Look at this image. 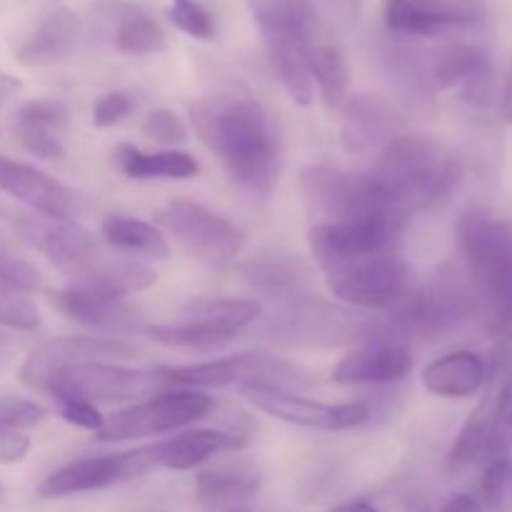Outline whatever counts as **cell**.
Returning <instances> with one entry per match:
<instances>
[{"label":"cell","mask_w":512,"mask_h":512,"mask_svg":"<svg viewBox=\"0 0 512 512\" xmlns=\"http://www.w3.org/2000/svg\"><path fill=\"white\" fill-rule=\"evenodd\" d=\"M155 468L153 445L128 450L118 455H93L63 465L38 485L40 498H68V495L93 493L145 475Z\"/></svg>","instance_id":"5bb4252c"},{"label":"cell","mask_w":512,"mask_h":512,"mask_svg":"<svg viewBox=\"0 0 512 512\" xmlns=\"http://www.w3.org/2000/svg\"><path fill=\"white\" fill-rule=\"evenodd\" d=\"M440 512H485L483 503L478 498L468 493H455L445 500V505L440 508Z\"/></svg>","instance_id":"816d5d0a"},{"label":"cell","mask_w":512,"mask_h":512,"mask_svg":"<svg viewBox=\"0 0 512 512\" xmlns=\"http://www.w3.org/2000/svg\"><path fill=\"white\" fill-rule=\"evenodd\" d=\"M43 288V275L33 263L0 250V295L3 298H23Z\"/></svg>","instance_id":"74e56055"},{"label":"cell","mask_w":512,"mask_h":512,"mask_svg":"<svg viewBox=\"0 0 512 512\" xmlns=\"http://www.w3.org/2000/svg\"><path fill=\"white\" fill-rule=\"evenodd\" d=\"M423 385L430 395L448 400L473 398L485 388L488 380V363L478 353L470 350H455L443 355L423 368Z\"/></svg>","instance_id":"83f0119b"},{"label":"cell","mask_w":512,"mask_h":512,"mask_svg":"<svg viewBox=\"0 0 512 512\" xmlns=\"http://www.w3.org/2000/svg\"><path fill=\"white\" fill-rule=\"evenodd\" d=\"M245 445L243 435L223 433V430H188L175 438L160 440L153 445L155 465L168 470H193L225 450H240Z\"/></svg>","instance_id":"f546056e"},{"label":"cell","mask_w":512,"mask_h":512,"mask_svg":"<svg viewBox=\"0 0 512 512\" xmlns=\"http://www.w3.org/2000/svg\"><path fill=\"white\" fill-rule=\"evenodd\" d=\"M488 375L495 380V408L485 460L510 455L512 450V348L508 343H500L493 350Z\"/></svg>","instance_id":"d590c367"},{"label":"cell","mask_w":512,"mask_h":512,"mask_svg":"<svg viewBox=\"0 0 512 512\" xmlns=\"http://www.w3.org/2000/svg\"><path fill=\"white\" fill-rule=\"evenodd\" d=\"M333 512H378V508L370 500H350V503L340 505Z\"/></svg>","instance_id":"11a10c76"},{"label":"cell","mask_w":512,"mask_h":512,"mask_svg":"<svg viewBox=\"0 0 512 512\" xmlns=\"http://www.w3.org/2000/svg\"><path fill=\"white\" fill-rule=\"evenodd\" d=\"M325 275L335 298L360 310L388 313L413 290V270L398 253L368 255Z\"/></svg>","instance_id":"8fae6325"},{"label":"cell","mask_w":512,"mask_h":512,"mask_svg":"<svg viewBox=\"0 0 512 512\" xmlns=\"http://www.w3.org/2000/svg\"><path fill=\"white\" fill-rule=\"evenodd\" d=\"M135 108V100L128 93H113L100 95L98 103L93 105V125L95 128H113L115 123H120L123 118H128Z\"/></svg>","instance_id":"bcb514c9"},{"label":"cell","mask_w":512,"mask_h":512,"mask_svg":"<svg viewBox=\"0 0 512 512\" xmlns=\"http://www.w3.org/2000/svg\"><path fill=\"white\" fill-rule=\"evenodd\" d=\"M243 512H270V510H255V508H248V510H243Z\"/></svg>","instance_id":"680465c9"},{"label":"cell","mask_w":512,"mask_h":512,"mask_svg":"<svg viewBox=\"0 0 512 512\" xmlns=\"http://www.w3.org/2000/svg\"><path fill=\"white\" fill-rule=\"evenodd\" d=\"M370 175L410 213L445 203L463 178V165L443 140L398 135L380 150Z\"/></svg>","instance_id":"7a4b0ae2"},{"label":"cell","mask_w":512,"mask_h":512,"mask_svg":"<svg viewBox=\"0 0 512 512\" xmlns=\"http://www.w3.org/2000/svg\"><path fill=\"white\" fill-rule=\"evenodd\" d=\"M240 393L258 410L283 420V423L298 425V428L338 433V430L360 428V425L370 420V405L365 400L328 405L320 403V400L303 398V395L293 393V390L278 388H245Z\"/></svg>","instance_id":"2e32d148"},{"label":"cell","mask_w":512,"mask_h":512,"mask_svg":"<svg viewBox=\"0 0 512 512\" xmlns=\"http://www.w3.org/2000/svg\"><path fill=\"white\" fill-rule=\"evenodd\" d=\"M15 135H18V143L23 145L30 155H38V158L48 160H58L65 155L63 135L50 133V130L25 128V125H15Z\"/></svg>","instance_id":"ee69618b"},{"label":"cell","mask_w":512,"mask_h":512,"mask_svg":"<svg viewBox=\"0 0 512 512\" xmlns=\"http://www.w3.org/2000/svg\"><path fill=\"white\" fill-rule=\"evenodd\" d=\"M213 410V398L195 390H165L148 400L128 405L108 415L100 428V440H135L163 435L205 418Z\"/></svg>","instance_id":"4fadbf2b"},{"label":"cell","mask_w":512,"mask_h":512,"mask_svg":"<svg viewBox=\"0 0 512 512\" xmlns=\"http://www.w3.org/2000/svg\"><path fill=\"white\" fill-rule=\"evenodd\" d=\"M68 120H70L68 105L53 98L28 100V103L20 105L18 113H15V125L50 130V133H58V135H63V130L68 128Z\"/></svg>","instance_id":"f35d334b"},{"label":"cell","mask_w":512,"mask_h":512,"mask_svg":"<svg viewBox=\"0 0 512 512\" xmlns=\"http://www.w3.org/2000/svg\"><path fill=\"white\" fill-rule=\"evenodd\" d=\"M408 512H433V510H430L425 503H413V505H410V508H408Z\"/></svg>","instance_id":"9f6ffc18"},{"label":"cell","mask_w":512,"mask_h":512,"mask_svg":"<svg viewBox=\"0 0 512 512\" xmlns=\"http://www.w3.org/2000/svg\"><path fill=\"white\" fill-rule=\"evenodd\" d=\"M260 483L263 475L255 460L233 458L200 470L195 478V498L205 512H243L260 493Z\"/></svg>","instance_id":"d4e9b609"},{"label":"cell","mask_w":512,"mask_h":512,"mask_svg":"<svg viewBox=\"0 0 512 512\" xmlns=\"http://www.w3.org/2000/svg\"><path fill=\"white\" fill-rule=\"evenodd\" d=\"M170 380L160 370L123 368L118 363H85L55 375L45 393L55 398H80L88 403H140L165 393Z\"/></svg>","instance_id":"30bf717a"},{"label":"cell","mask_w":512,"mask_h":512,"mask_svg":"<svg viewBox=\"0 0 512 512\" xmlns=\"http://www.w3.org/2000/svg\"><path fill=\"white\" fill-rule=\"evenodd\" d=\"M18 233L23 235L30 248L43 253L50 263L75 275L85 273L98 253L93 235L75 220L28 215V218L18 220Z\"/></svg>","instance_id":"44dd1931"},{"label":"cell","mask_w":512,"mask_h":512,"mask_svg":"<svg viewBox=\"0 0 512 512\" xmlns=\"http://www.w3.org/2000/svg\"><path fill=\"white\" fill-rule=\"evenodd\" d=\"M305 205L320 223L370 220L385 215H410L400 208L370 173H350L333 165H308L300 175Z\"/></svg>","instance_id":"5b68a950"},{"label":"cell","mask_w":512,"mask_h":512,"mask_svg":"<svg viewBox=\"0 0 512 512\" xmlns=\"http://www.w3.org/2000/svg\"><path fill=\"white\" fill-rule=\"evenodd\" d=\"M143 133L148 135L150 140L163 145H180L188 140V130H185L183 120L168 108L150 110L148 118L143 120Z\"/></svg>","instance_id":"7bdbcfd3"},{"label":"cell","mask_w":512,"mask_h":512,"mask_svg":"<svg viewBox=\"0 0 512 512\" xmlns=\"http://www.w3.org/2000/svg\"><path fill=\"white\" fill-rule=\"evenodd\" d=\"M458 248L465 273L480 298L495 300L512 293V225L480 210L458 220Z\"/></svg>","instance_id":"52a82bcc"},{"label":"cell","mask_w":512,"mask_h":512,"mask_svg":"<svg viewBox=\"0 0 512 512\" xmlns=\"http://www.w3.org/2000/svg\"><path fill=\"white\" fill-rule=\"evenodd\" d=\"M93 28L123 55H155L168 48L163 28L128 0H95L90 5Z\"/></svg>","instance_id":"7402d4cb"},{"label":"cell","mask_w":512,"mask_h":512,"mask_svg":"<svg viewBox=\"0 0 512 512\" xmlns=\"http://www.w3.org/2000/svg\"><path fill=\"white\" fill-rule=\"evenodd\" d=\"M265 48H268L270 65H273L288 98L295 105H303V108L313 105L315 83L308 63V35L305 38L270 40V43H265Z\"/></svg>","instance_id":"1f68e13d"},{"label":"cell","mask_w":512,"mask_h":512,"mask_svg":"<svg viewBox=\"0 0 512 512\" xmlns=\"http://www.w3.org/2000/svg\"><path fill=\"white\" fill-rule=\"evenodd\" d=\"M403 125V115L390 100L373 93L353 95L343 103L340 145L353 158H370L403 135Z\"/></svg>","instance_id":"ac0fdd59"},{"label":"cell","mask_w":512,"mask_h":512,"mask_svg":"<svg viewBox=\"0 0 512 512\" xmlns=\"http://www.w3.org/2000/svg\"><path fill=\"white\" fill-rule=\"evenodd\" d=\"M135 355L133 345L115 338H90V335H65L50 338L35 345L25 363L20 365V383L33 390H43L45 385L63 370L85 363H113L128 360Z\"/></svg>","instance_id":"9a60e30c"},{"label":"cell","mask_w":512,"mask_h":512,"mask_svg":"<svg viewBox=\"0 0 512 512\" xmlns=\"http://www.w3.org/2000/svg\"><path fill=\"white\" fill-rule=\"evenodd\" d=\"M48 300L55 310L68 315L70 320L105 330V333L135 335L148 330V320H145L143 310L138 305L128 303V300L98 298V295L85 293V290L75 288V285L48 290Z\"/></svg>","instance_id":"cb8c5ba5"},{"label":"cell","mask_w":512,"mask_h":512,"mask_svg":"<svg viewBox=\"0 0 512 512\" xmlns=\"http://www.w3.org/2000/svg\"><path fill=\"white\" fill-rule=\"evenodd\" d=\"M313 5L315 10L323 15V20L330 25V28L348 30L358 23L363 0H315Z\"/></svg>","instance_id":"c3c4849f"},{"label":"cell","mask_w":512,"mask_h":512,"mask_svg":"<svg viewBox=\"0 0 512 512\" xmlns=\"http://www.w3.org/2000/svg\"><path fill=\"white\" fill-rule=\"evenodd\" d=\"M480 308V293L468 273L443 265L428 283L413 285L408 295L388 310V320H375L368 340L408 345L410 338H438L468 323Z\"/></svg>","instance_id":"3957f363"},{"label":"cell","mask_w":512,"mask_h":512,"mask_svg":"<svg viewBox=\"0 0 512 512\" xmlns=\"http://www.w3.org/2000/svg\"><path fill=\"white\" fill-rule=\"evenodd\" d=\"M48 418V410L40 403L28 398H13L5 395L0 398V430H25L35 428Z\"/></svg>","instance_id":"b9f144b4"},{"label":"cell","mask_w":512,"mask_h":512,"mask_svg":"<svg viewBox=\"0 0 512 512\" xmlns=\"http://www.w3.org/2000/svg\"><path fill=\"white\" fill-rule=\"evenodd\" d=\"M373 328L375 318H368L358 308L310 293L275 305L273 313L258 318L255 338L283 348H340L365 343Z\"/></svg>","instance_id":"277c9868"},{"label":"cell","mask_w":512,"mask_h":512,"mask_svg":"<svg viewBox=\"0 0 512 512\" xmlns=\"http://www.w3.org/2000/svg\"><path fill=\"white\" fill-rule=\"evenodd\" d=\"M30 453V438L18 430H0V465L20 463Z\"/></svg>","instance_id":"f907efd6"},{"label":"cell","mask_w":512,"mask_h":512,"mask_svg":"<svg viewBox=\"0 0 512 512\" xmlns=\"http://www.w3.org/2000/svg\"><path fill=\"white\" fill-rule=\"evenodd\" d=\"M490 318L488 325L493 335H498L503 343H512V293L500 295V298L488 300Z\"/></svg>","instance_id":"681fc988"},{"label":"cell","mask_w":512,"mask_h":512,"mask_svg":"<svg viewBox=\"0 0 512 512\" xmlns=\"http://www.w3.org/2000/svg\"><path fill=\"white\" fill-rule=\"evenodd\" d=\"M40 325V313L30 300L25 298H3L0 295V328L30 333Z\"/></svg>","instance_id":"f6af8a7d"},{"label":"cell","mask_w":512,"mask_h":512,"mask_svg":"<svg viewBox=\"0 0 512 512\" xmlns=\"http://www.w3.org/2000/svg\"><path fill=\"white\" fill-rule=\"evenodd\" d=\"M155 220L175 235L198 263L213 270H228L245 245V233L238 225L193 200H170L155 210Z\"/></svg>","instance_id":"9c48e42d"},{"label":"cell","mask_w":512,"mask_h":512,"mask_svg":"<svg viewBox=\"0 0 512 512\" xmlns=\"http://www.w3.org/2000/svg\"><path fill=\"white\" fill-rule=\"evenodd\" d=\"M363 348L345 355L333 368L340 385H390L408 378L413 370V353L408 345L390 340H365Z\"/></svg>","instance_id":"484cf974"},{"label":"cell","mask_w":512,"mask_h":512,"mask_svg":"<svg viewBox=\"0 0 512 512\" xmlns=\"http://www.w3.org/2000/svg\"><path fill=\"white\" fill-rule=\"evenodd\" d=\"M0 190L28 205L35 215L75 220L90 210L88 195L50 178L40 168L0 155Z\"/></svg>","instance_id":"e0dca14e"},{"label":"cell","mask_w":512,"mask_h":512,"mask_svg":"<svg viewBox=\"0 0 512 512\" xmlns=\"http://www.w3.org/2000/svg\"><path fill=\"white\" fill-rule=\"evenodd\" d=\"M195 133L223 160L230 178L270 195L285 165L283 138L273 115L243 88H220L190 108Z\"/></svg>","instance_id":"6da1fadb"},{"label":"cell","mask_w":512,"mask_h":512,"mask_svg":"<svg viewBox=\"0 0 512 512\" xmlns=\"http://www.w3.org/2000/svg\"><path fill=\"white\" fill-rule=\"evenodd\" d=\"M173 385H195V388H278L293 390L308 385V375L298 365L268 353H238L220 360L178 368H158Z\"/></svg>","instance_id":"ba28073f"},{"label":"cell","mask_w":512,"mask_h":512,"mask_svg":"<svg viewBox=\"0 0 512 512\" xmlns=\"http://www.w3.org/2000/svg\"><path fill=\"white\" fill-rule=\"evenodd\" d=\"M238 273L258 295L283 305L315 293V270L303 255L288 250H260L238 265Z\"/></svg>","instance_id":"d6986e66"},{"label":"cell","mask_w":512,"mask_h":512,"mask_svg":"<svg viewBox=\"0 0 512 512\" xmlns=\"http://www.w3.org/2000/svg\"><path fill=\"white\" fill-rule=\"evenodd\" d=\"M158 283V273L153 268L135 260H120V263L100 265V268H88L80 273L70 285L85 290L90 295L108 300H125L128 295L143 293Z\"/></svg>","instance_id":"4dcf8cb0"},{"label":"cell","mask_w":512,"mask_h":512,"mask_svg":"<svg viewBox=\"0 0 512 512\" xmlns=\"http://www.w3.org/2000/svg\"><path fill=\"white\" fill-rule=\"evenodd\" d=\"M512 480V460L510 455H498V458L485 460L483 478H480V498L488 508L498 510L503 505L505 493Z\"/></svg>","instance_id":"60d3db41"},{"label":"cell","mask_w":512,"mask_h":512,"mask_svg":"<svg viewBox=\"0 0 512 512\" xmlns=\"http://www.w3.org/2000/svg\"><path fill=\"white\" fill-rule=\"evenodd\" d=\"M55 403H58L60 418H63L68 425H75V428H83V430H93V433H100V428H103L105 418L100 415L98 405L80 398H55Z\"/></svg>","instance_id":"7dc6e473"},{"label":"cell","mask_w":512,"mask_h":512,"mask_svg":"<svg viewBox=\"0 0 512 512\" xmlns=\"http://www.w3.org/2000/svg\"><path fill=\"white\" fill-rule=\"evenodd\" d=\"M408 215H385L345 223H315L308 230V245L315 263L328 270L378 253H395Z\"/></svg>","instance_id":"7c38bea8"},{"label":"cell","mask_w":512,"mask_h":512,"mask_svg":"<svg viewBox=\"0 0 512 512\" xmlns=\"http://www.w3.org/2000/svg\"><path fill=\"white\" fill-rule=\"evenodd\" d=\"M20 90V80L10 73H0V105L8 103L15 93Z\"/></svg>","instance_id":"db71d44e"},{"label":"cell","mask_w":512,"mask_h":512,"mask_svg":"<svg viewBox=\"0 0 512 512\" xmlns=\"http://www.w3.org/2000/svg\"><path fill=\"white\" fill-rule=\"evenodd\" d=\"M5 495V488H3V483H0V498H3Z\"/></svg>","instance_id":"91938a15"},{"label":"cell","mask_w":512,"mask_h":512,"mask_svg":"<svg viewBox=\"0 0 512 512\" xmlns=\"http://www.w3.org/2000/svg\"><path fill=\"white\" fill-rule=\"evenodd\" d=\"M115 165L130 180H188L198 175V160L183 150H160V153H143L135 145H118L113 153Z\"/></svg>","instance_id":"d6a6232c"},{"label":"cell","mask_w":512,"mask_h":512,"mask_svg":"<svg viewBox=\"0 0 512 512\" xmlns=\"http://www.w3.org/2000/svg\"><path fill=\"white\" fill-rule=\"evenodd\" d=\"M413 40L388 30V35H380L375 43V58L400 103L410 110H425L433 103L435 88L430 80V63Z\"/></svg>","instance_id":"ffe728a7"},{"label":"cell","mask_w":512,"mask_h":512,"mask_svg":"<svg viewBox=\"0 0 512 512\" xmlns=\"http://www.w3.org/2000/svg\"><path fill=\"white\" fill-rule=\"evenodd\" d=\"M80 35V18L70 8H55L40 20L38 28L20 43L15 58L23 65H53L68 58Z\"/></svg>","instance_id":"f1b7e54d"},{"label":"cell","mask_w":512,"mask_h":512,"mask_svg":"<svg viewBox=\"0 0 512 512\" xmlns=\"http://www.w3.org/2000/svg\"><path fill=\"white\" fill-rule=\"evenodd\" d=\"M100 233H103L105 243L113 245L120 253L148 260H165L170 255V245L163 233L155 225L130 218V215H108L100 225Z\"/></svg>","instance_id":"8d00e7d4"},{"label":"cell","mask_w":512,"mask_h":512,"mask_svg":"<svg viewBox=\"0 0 512 512\" xmlns=\"http://www.w3.org/2000/svg\"><path fill=\"white\" fill-rule=\"evenodd\" d=\"M308 63L323 103L330 110L343 108V103L348 100L350 85L348 55L340 48L338 40L333 38V28L325 23L320 13L308 30Z\"/></svg>","instance_id":"4316f807"},{"label":"cell","mask_w":512,"mask_h":512,"mask_svg":"<svg viewBox=\"0 0 512 512\" xmlns=\"http://www.w3.org/2000/svg\"><path fill=\"white\" fill-rule=\"evenodd\" d=\"M265 43L305 38L318 10L310 0H245Z\"/></svg>","instance_id":"e575fe53"},{"label":"cell","mask_w":512,"mask_h":512,"mask_svg":"<svg viewBox=\"0 0 512 512\" xmlns=\"http://www.w3.org/2000/svg\"><path fill=\"white\" fill-rule=\"evenodd\" d=\"M493 408H495V380H485V395L465 425L460 428L458 438H455L453 448L448 453V470L450 473H460V470L470 468V465L480 463L488 455L490 445V430H493Z\"/></svg>","instance_id":"836d02e7"},{"label":"cell","mask_w":512,"mask_h":512,"mask_svg":"<svg viewBox=\"0 0 512 512\" xmlns=\"http://www.w3.org/2000/svg\"><path fill=\"white\" fill-rule=\"evenodd\" d=\"M260 313L258 300L198 298L170 323L148 325L145 335L170 348L215 350L258 323Z\"/></svg>","instance_id":"8992f818"},{"label":"cell","mask_w":512,"mask_h":512,"mask_svg":"<svg viewBox=\"0 0 512 512\" xmlns=\"http://www.w3.org/2000/svg\"><path fill=\"white\" fill-rule=\"evenodd\" d=\"M500 115H503V120L512 123V63L508 68V75H505L503 93H500Z\"/></svg>","instance_id":"f5cc1de1"},{"label":"cell","mask_w":512,"mask_h":512,"mask_svg":"<svg viewBox=\"0 0 512 512\" xmlns=\"http://www.w3.org/2000/svg\"><path fill=\"white\" fill-rule=\"evenodd\" d=\"M5 348H8V338H5V335H0V353H3Z\"/></svg>","instance_id":"6f0895ef"},{"label":"cell","mask_w":512,"mask_h":512,"mask_svg":"<svg viewBox=\"0 0 512 512\" xmlns=\"http://www.w3.org/2000/svg\"><path fill=\"white\" fill-rule=\"evenodd\" d=\"M170 20L175 28L188 33L190 38L198 40H213L215 38V20L208 13V8L198 3V0H170L168 8Z\"/></svg>","instance_id":"ab89813d"},{"label":"cell","mask_w":512,"mask_h":512,"mask_svg":"<svg viewBox=\"0 0 512 512\" xmlns=\"http://www.w3.org/2000/svg\"><path fill=\"white\" fill-rule=\"evenodd\" d=\"M430 80L435 90L463 88V100L488 105L495 90L493 60L485 50L470 43H450L430 63Z\"/></svg>","instance_id":"603a6c76"}]
</instances>
